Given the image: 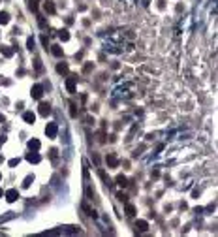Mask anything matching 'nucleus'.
<instances>
[{
	"instance_id": "1",
	"label": "nucleus",
	"mask_w": 218,
	"mask_h": 237,
	"mask_svg": "<svg viewBox=\"0 0 218 237\" xmlns=\"http://www.w3.org/2000/svg\"><path fill=\"white\" fill-rule=\"evenodd\" d=\"M56 132H58L56 122H49V124L45 126V134H47V137H56Z\"/></svg>"
},
{
	"instance_id": "2",
	"label": "nucleus",
	"mask_w": 218,
	"mask_h": 237,
	"mask_svg": "<svg viewBox=\"0 0 218 237\" xmlns=\"http://www.w3.org/2000/svg\"><path fill=\"white\" fill-rule=\"evenodd\" d=\"M41 96H43V87H41V85H34V87H32V98L41 100Z\"/></svg>"
},
{
	"instance_id": "3",
	"label": "nucleus",
	"mask_w": 218,
	"mask_h": 237,
	"mask_svg": "<svg viewBox=\"0 0 218 237\" xmlns=\"http://www.w3.org/2000/svg\"><path fill=\"white\" fill-rule=\"evenodd\" d=\"M66 89H68L70 94L75 92V77H68V79H66Z\"/></svg>"
},
{
	"instance_id": "4",
	"label": "nucleus",
	"mask_w": 218,
	"mask_h": 237,
	"mask_svg": "<svg viewBox=\"0 0 218 237\" xmlns=\"http://www.w3.org/2000/svg\"><path fill=\"white\" fill-rule=\"evenodd\" d=\"M17 198H19V192H17L15 188H11V190H8V192H6V200H8L9 203H11V202H15Z\"/></svg>"
},
{
	"instance_id": "5",
	"label": "nucleus",
	"mask_w": 218,
	"mask_h": 237,
	"mask_svg": "<svg viewBox=\"0 0 218 237\" xmlns=\"http://www.w3.org/2000/svg\"><path fill=\"white\" fill-rule=\"evenodd\" d=\"M105 162H107V166H109V168H117V166H119V160H117V156H115V154H107Z\"/></svg>"
},
{
	"instance_id": "6",
	"label": "nucleus",
	"mask_w": 218,
	"mask_h": 237,
	"mask_svg": "<svg viewBox=\"0 0 218 237\" xmlns=\"http://www.w3.org/2000/svg\"><path fill=\"white\" fill-rule=\"evenodd\" d=\"M43 9H45L47 13H55V11H56L55 4H53V2H49V0H47V2H43Z\"/></svg>"
},
{
	"instance_id": "7",
	"label": "nucleus",
	"mask_w": 218,
	"mask_h": 237,
	"mask_svg": "<svg viewBox=\"0 0 218 237\" xmlns=\"http://www.w3.org/2000/svg\"><path fill=\"white\" fill-rule=\"evenodd\" d=\"M40 113H41L43 117H45V115H49V113H51V107H49V104L41 102V104H40Z\"/></svg>"
},
{
	"instance_id": "8",
	"label": "nucleus",
	"mask_w": 218,
	"mask_h": 237,
	"mask_svg": "<svg viewBox=\"0 0 218 237\" xmlns=\"http://www.w3.org/2000/svg\"><path fill=\"white\" fill-rule=\"evenodd\" d=\"M117 185H119L120 188H126V186H128V179H126L124 175H117Z\"/></svg>"
},
{
	"instance_id": "9",
	"label": "nucleus",
	"mask_w": 218,
	"mask_h": 237,
	"mask_svg": "<svg viewBox=\"0 0 218 237\" xmlns=\"http://www.w3.org/2000/svg\"><path fill=\"white\" fill-rule=\"evenodd\" d=\"M23 119H24V121H26V122H30V124H32V122H34V121H36V115H34V113H32V111H26V113H24V115H23Z\"/></svg>"
},
{
	"instance_id": "10",
	"label": "nucleus",
	"mask_w": 218,
	"mask_h": 237,
	"mask_svg": "<svg viewBox=\"0 0 218 237\" xmlns=\"http://www.w3.org/2000/svg\"><path fill=\"white\" fill-rule=\"evenodd\" d=\"M26 160H28V162H34V164H38V162H40V154L34 151V153H30V154L26 156Z\"/></svg>"
},
{
	"instance_id": "11",
	"label": "nucleus",
	"mask_w": 218,
	"mask_h": 237,
	"mask_svg": "<svg viewBox=\"0 0 218 237\" xmlns=\"http://www.w3.org/2000/svg\"><path fill=\"white\" fill-rule=\"evenodd\" d=\"M68 70H70V68H68V64H66V62H62V64H58V66H56V72H58V73H68Z\"/></svg>"
},
{
	"instance_id": "12",
	"label": "nucleus",
	"mask_w": 218,
	"mask_h": 237,
	"mask_svg": "<svg viewBox=\"0 0 218 237\" xmlns=\"http://www.w3.org/2000/svg\"><path fill=\"white\" fill-rule=\"evenodd\" d=\"M28 147H30V151H38V149H40V141H38V139H30V141H28Z\"/></svg>"
},
{
	"instance_id": "13",
	"label": "nucleus",
	"mask_w": 218,
	"mask_h": 237,
	"mask_svg": "<svg viewBox=\"0 0 218 237\" xmlns=\"http://www.w3.org/2000/svg\"><path fill=\"white\" fill-rule=\"evenodd\" d=\"M58 38H60L62 41H68V40H70V34H68V30H66V28H64V30H60V32H58Z\"/></svg>"
},
{
	"instance_id": "14",
	"label": "nucleus",
	"mask_w": 218,
	"mask_h": 237,
	"mask_svg": "<svg viewBox=\"0 0 218 237\" xmlns=\"http://www.w3.org/2000/svg\"><path fill=\"white\" fill-rule=\"evenodd\" d=\"M126 215H128V217H134V215H136V207H134L132 203H126Z\"/></svg>"
},
{
	"instance_id": "15",
	"label": "nucleus",
	"mask_w": 218,
	"mask_h": 237,
	"mask_svg": "<svg viewBox=\"0 0 218 237\" xmlns=\"http://www.w3.org/2000/svg\"><path fill=\"white\" fill-rule=\"evenodd\" d=\"M51 51H53V55H55V57H62V47H60V45H53V49H51Z\"/></svg>"
},
{
	"instance_id": "16",
	"label": "nucleus",
	"mask_w": 218,
	"mask_h": 237,
	"mask_svg": "<svg viewBox=\"0 0 218 237\" xmlns=\"http://www.w3.org/2000/svg\"><path fill=\"white\" fill-rule=\"evenodd\" d=\"M137 228H139L141 232H145V230H149V224H147V220H137Z\"/></svg>"
},
{
	"instance_id": "17",
	"label": "nucleus",
	"mask_w": 218,
	"mask_h": 237,
	"mask_svg": "<svg viewBox=\"0 0 218 237\" xmlns=\"http://www.w3.org/2000/svg\"><path fill=\"white\" fill-rule=\"evenodd\" d=\"M8 21H9V15L6 11H0V24H6Z\"/></svg>"
},
{
	"instance_id": "18",
	"label": "nucleus",
	"mask_w": 218,
	"mask_h": 237,
	"mask_svg": "<svg viewBox=\"0 0 218 237\" xmlns=\"http://www.w3.org/2000/svg\"><path fill=\"white\" fill-rule=\"evenodd\" d=\"M0 51H2V53H4V55H6V57H11V55H13V51H11V49H9V47H4V45H2V47H0Z\"/></svg>"
},
{
	"instance_id": "19",
	"label": "nucleus",
	"mask_w": 218,
	"mask_h": 237,
	"mask_svg": "<svg viewBox=\"0 0 218 237\" xmlns=\"http://www.w3.org/2000/svg\"><path fill=\"white\" fill-rule=\"evenodd\" d=\"M30 9H32V11H36V9H38V4H36V2H34V0H32V2H30Z\"/></svg>"
},
{
	"instance_id": "20",
	"label": "nucleus",
	"mask_w": 218,
	"mask_h": 237,
	"mask_svg": "<svg viewBox=\"0 0 218 237\" xmlns=\"http://www.w3.org/2000/svg\"><path fill=\"white\" fill-rule=\"evenodd\" d=\"M92 70V64L88 62V64H85V68H83V72H90Z\"/></svg>"
},
{
	"instance_id": "21",
	"label": "nucleus",
	"mask_w": 218,
	"mask_h": 237,
	"mask_svg": "<svg viewBox=\"0 0 218 237\" xmlns=\"http://www.w3.org/2000/svg\"><path fill=\"white\" fill-rule=\"evenodd\" d=\"M26 45H28V49H32V47H34V41H32V38H30V40L26 41Z\"/></svg>"
},
{
	"instance_id": "22",
	"label": "nucleus",
	"mask_w": 218,
	"mask_h": 237,
	"mask_svg": "<svg viewBox=\"0 0 218 237\" xmlns=\"http://www.w3.org/2000/svg\"><path fill=\"white\" fill-rule=\"evenodd\" d=\"M0 198H2V188H0Z\"/></svg>"
}]
</instances>
